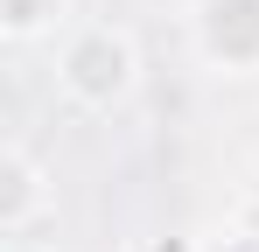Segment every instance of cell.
Listing matches in <instances>:
<instances>
[{
    "instance_id": "cell-2",
    "label": "cell",
    "mask_w": 259,
    "mask_h": 252,
    "mask_svg": "<svg viewBox=\"0 0 259 252\" xmlns=\"http://www.w3.org/2000/svg\"><path fill=\"white\" fill-rule=\"evenodd\" d=\"M119 63H126L119 49H105V42H91L84 56H77V84H84V91H112V84H119Z\"/></svg>"
},
{
    "instance_id": "cell-1",
    "label": "cell",
    "mask_w": 259,
    "mask_h": 252,
    "mask_svg": "<svg viewBox=\"0 0 259 252\" xmlns=\"http://www.w3.org/2000/svg\"><path fill=\"white\" fill-rule=\"evenodd\" d=\"M210 14H217L210 35H217L224 56H252V49H259V0H217Z\"/></svg>"
}]
</instances>
